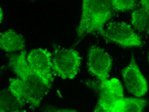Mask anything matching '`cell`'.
Instances as JSON below:
<instances>
[{
	"label": "cell",
	"instance_id": "obj_6",
	"mask_svg": "<svg viewBox=\"0 0 149 112\" xmlns=\"http://www.w3.org/2000/svg\"><path fill=\"white\" fill-rule=\"evenodd\" d=\"M112 65L111 57L102 48L96 45L90 48L87 61L88 69L99 81L108 79Z\"/></svg>",
	"mask_w": 149,
	"mask_h": 112
},
{
	"label": "cell",
	"instance_id": "obj_10",
	"mask_svg": "<svg viewBox=\"0 0 149 112\" xmlns=\"http://www.w3.org/2000/svg\"><path fill=\"white\" fill-rule=\"evenodd\" d=\"M25 40L22 35L13 30L0 33V48L8 53L23 51L25 48Z\"/></svg>",
	"mask_w": 149,
	"mask_h": 112
},
{
	"label": "cell",
	"instance_id": "obj_13",
	"mask_svg": "<svg viewBox=\"0 0 149 112\" xmlns=\"http://www.w3.org/2000/svg\"><path fill=\"white\" fill-rule=\"evenodd\" d=\"M22 108L20 104L12 94L7 92L1 93V112H19Z\"/></svg>",
	"mask_w": 149,
	"mask_h": 112
},
{
	"label": "cell",
	"instance_id": "obj_12",
	"mask_svg": "<svg viewBox=\"0 0 149 112\" xmlns=\"http://www.w3.org/2000/svg\"><path fill=\"white\" fill-rule=\"evenodd\" d=\"M131 19L134 30L139 32H143L149 23V10L143 8L134 10L132 14Z\"/></svg>",
	"mask_w": 149,
	"mask_h": 112
},
{
	"label": "cell",
	"instance_id": "obj_17",
	"mask_svg": "<svg viewBox=\"0 0 149 112\" xmlns=\"http://www.w3.org/2000/svg\"><path fill=\"white\" fill-rule=\"evenodd\" d=\"M145 31H146V32H147V34H148V36L149 38V23L148 25H147V27H146V30Z\"/></svg>",
	"mask_w": 149,
	"mask_h": 112
},
{
	"label": "cell",
	"instance_id": "obj_2",
	"mask_svg": "<svg viewBox=\"0 0 149 112\" xmlns=\"http://www.w3.org/2000/svg\"><path fill=\"white\" fill-rule=\"evenodd\" d=\"M26 51L9 57V65L18 78L20 79L28 89L41 102L51 88L52 82L34 71L28 64Z\"/></svg>",
	"mask_w": 149,
	"mask_h": 112
},
{
	"label": "cell",
	"instance_id": "obj_3",
	"mask_svg": "<svg viewBox=\"0 0 149 112\" xmlns=\"http://www.w3.org/2000/svg\"><path fill=\"white\" fill-rule=\"evenodd\" d=\"M81 59L79 53L74 49L55 46L52 54L54 72L63 80H72L79 72Z\"/></svg>",
	"mask_w": 149,
	"mask_h": 112
},
{
	"label": "cell",
	"instance_id": "obj_5",
	"mask_svg": "<svg viewBox=\"0 0 149 112\" xmlns=\"http://www.w3.org/2000/svg\"><path fill=\"white\" fill-rule=\"evenodd\" d=\"M99 98L93 111L111 112L116 103L124 97L123 87L116 78L100 81Z\"/></svg>",
	"mask_w": 149,
	"mask_h": 112
},
{
	"label": "cell",
	"instance_id": "obj_9",
	"mask_svg": "<svg viewBox=\"0 0 149 112\" xmlns=\"http://www.w3.org/2000/svg\"><path fill=\"white\" fill-rule=\"evenodd\" d=\"M8 90L12 94L22 107L26 105L30 108L39 107L41 102L29 91L19 78H10L9 80Z\"/></svg>",
	"mask_w": 149,
	"mask_h": 112
},
{
	"label": "cell",
	"instance_id": "obj_7",
	"mask_svg": "<svg viewBox=\"0 0 149 112\" xmlns=\"http://www.w3.org/2000/svg\"><path fill=\"white\" fill-rule=\"evenodd\" d=\"M122 74L124 84L130 93L138 97L146 94L148 82L133 56L129 65L122 70Z\"/></svg>",
	"mask_w": 149,
	"mask_h": 112
},
{
	"label": "cell",
	"instance_id": "obj_11",
	"mask_svg": "<svg viewBox=\"0 0 149 112\" xmlns=\"http://www.w3.org/2000/svg\"><path fill=\"white\" fill-rule=\"evenodd\" d=\"M148 102L145 99L123 97L118 101L111 112H141L144 110Z\"/></svg>",
	"mask_w": 149,
	"mask_h": 112
},
{
	"label": "cell",
	"instance_id": "obj_16",
	"mask_svg": "<svg viewBox=\"0 0 149 112\" xmlns=\"http://www.w3.org/2000/svg\"><path fill=\"white\" fill-rule=\"evenodd\" d=\"M0 12H1V23L2 21H3V11L2 10L1 8H0Z\"/></svg>",
	"mask_w": 149,
	"mask_h": 112
},
{
	"label": "cell",
	"instance_id": "obj_4",
	"mask_svg": "<svg viewBox=\"0 0 149 112\" xmlns=\"http://www.w3.org/2000/svg\"><path fill=\"white\" fill-rule=\"evenodd\" d=\"M103 37L106 41L124 48L140 47L142 41L132 27L123 22L109 23L104 30Z\"/></svg>",
	"mask_w": 149,
	"mask_h": 112
},
{
	"label": "cell",
	"instance_id": "obj_1",
	"mask_svg": "<svg viewBox=\"0 0 149 112\" xmlns=\"http://www.w3.org/2000/svg\"><path fill=\"white\" fill-rule=\"evenodd\" d=\"M113 9L110 0H83L81 15L76 34L81 39L88 35L104 34V25L112 18Z\"/></svg>",
	"mask_w": 149,
	"mask_h": 112
},
{
	"label": "cell",
	"instance_id": "obj_8",
	"mask_svg": "<svg viewBox=\"0 0 149 112\" xmlns=\"http://www.w3.org/2000/svg\"><path fill=\"white\" fill-rule=\"evenodd\" d=\"M28 64L35 72L53 82L52 54L47 49L39 48L31 50L26 56Z\"/></svg>",
	"mask_w": 149,
	"mask_h": 112
},
{
	"label": "cell",
	"instance_id": "obj_15",
	"mask_svg": "<svg viewBox=\"0 0 149 112\" xmlns=\"http://www.w3.org/2000/svg\"><path fill=\"white\" fill-rule=\"evenodd\" d=\"M142 8L149 10V0H140Z\"/></svg>",
	"mask_w": 149,
	"mask_h": 112
},
{
	"label": "cell",
	"instance_id": "obj_18",
	"mask_svg": "<svg viewBox=\"0 0 149 112\" xmlns=\"http://www.w3.org/2000/svg\"><path fill=\"white\" fill-rule=\"evenodd\" d=\"M148 61L149 63V52L148 53Z\"/></svg>",
	"mask_w": 149,
	"mask_h": 112
},
{
	"label": "cell",
	"instance_id": "obj_14",
	"mask_svg": "<svg viewBox=\"0 0 149 112\" xmlns=\"http://www.w3.org/2000/svg\"><path fill=\"white\" fill-rule=\"evenodd\" d=\"M113 10L126 12L133 10L137 6V0H110Z\"/></svg>",
	"mask_w": 149,
	"mask_h": 112
}]
</instances>
